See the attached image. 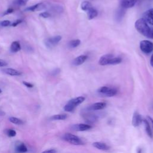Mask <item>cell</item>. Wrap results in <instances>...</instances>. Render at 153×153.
Wrapping results in <instances>:
<instances>
[{
    "mask_svg": "<svg viewBox=\"0 0 153 153\" xmlns=\"http://www.w3.org/2000/svg\"><path fill=\"white\" fill-rule=\"evenodd\" d=\"M62 39V36L60 35L54 36L53 37H51L48 38L45 41V44L48 48H51L55 45H56Z\"/></svg>",
    "mask_w": 153,
    "mask_h": 153,
    "instance_id": "7",
    "label": "cell"
},
{
    "mask_svg": "<svg viewBox=\"0 0 153 153\" xmlns=\"http://www.w3.org/2000/svg\"><path fill=\"white\" fill-rule=\"evenodd\" d=\"M84 118H85V121L88 123H94L97 120V117L96 115H94V114H85L84 115Z\"/></svg>",
    "mask_w": 153,
    "mask_h": 153,
    "instance_id": "20",
    "label": "cell"
},
{
    "mask_svg": "<svg viewBox=\"0 0 153 153\" xmlns=\"http://www.w3.org/2000/svg\"><path fill=\"white\" fill-rule=\"evenodd\" d=\"M143 123H144V126H145V131L147 133V134L151 137L152 138L153 137V134H152V132L151 128V126L149 125V123H148V121L146 120H143Z\"/></svg>",
    "mask_w": 153,
    "mask_h": 153,
    "instance_id": "21",
    "label": "cell"
},
{
    "mask_svg": "<svg viewBox=\"0 0 153 153\" xmlns=\"http://www.w3.org/2000/svg\"><path fill=\"white\" fill-rule=\"evenodd\" d=\"M117 90L116 88L109 87V86H103L100 87L97 90V93L105 97H112L117 94Z\"/></svg>",
    "mask_w": 153,
    "mask_h": 153,
    "instance_id": "4",
    "label": "cell"
},
{
    "mask_svg": "<svg viewBox=\"0 0 153 153\" xmlns=\"http://www.w3.org/2000/svg\"><path fill=\"white\" fill-rule=\"evenodd\" d=\"M57 151L54 149H48V150H45L43 152H42L41 153H56Z\"/></svg>",
    "mask_w": 153,
    "mask_h": 153,
    "instance_id": "33",
    "label": "cell"
},
{
    "mask_svg": "<svg viewBox=\"0 0 153 153\" xmlns=\"http://www.w3.org/2000/svg\"><path fill=\"white\" fill-rule=\"evenodd\" d=\"M23 84L27 88H32L33 87V85L32 83L27 81H23Z\"/></svg>",
    "mask_w": 153,
    "mask_h": 153,
    "instance_id": "32",
    "label": "cell"
},
{
    "mask_svg": "<svg viewBox=\"0 0 153 153\" xmlns=\"http://www.w3.org/2000/svg\"><path fill=\"white\" fill-rule=\"evenodd\" d=\"M46 7V5L43 3V2H39L38 4H36L30 6L29 7H27L25 9V11H39L41 10L42 9L45 8Z\"/></svg>",
    "mask_w": 153,
    "mask_h": 153,
    "instance_id": "9",
    "label": "cell"
},
{
    "mask_svg": "<svg viewBox=\"0 0 153 153\" xmlns=\"http://www.w3.org/2000/svg\"><path fill=\"white\" fill-rule=\"evenodd\" d=\"M2 93V90L0 88V93Z\"/></svg>",
    "mask_w": 153,
    "mask_h": 153,
    "instance_id": "39",
    "label": "cell"
},
{
    "mask_svg": "<svg viewBox=\"0 0 153 153\" xmlns=\"http://www.w3.org/2000/svg\"><path fill=\"white\" fill-rule=\"evenodd\" d=\"M39 17H42V18H45V19H47V18H48L50 17H51V14L50 12H48V11H44V12H42L41 13L39 14Z\"/></svg>",
    "mask_w": 153,
    "mask_h": 153,
    "instance_id": "29",
    "label": "cell"
},
{
    "mask_svg": "<svg viewBox=\"0 0 153 153\" xmlns=\"http://www.w3.org/2000/svg\"><path fill=\"white\" fill-rule=\"evenodd\" d=\"M142 118L140 115V114L137 112L135 111L133 115V117H132V121H131V123L132 125L136 127H138L139 126H140V124L142 123Z\"/></svg>",
    "mask_w": 153,
    "mask_h": 153,
    "instance_id": "10",
    "label": "cell"
},
{
    "mask_svg": "<svg viewBox=\"0 0 153 153\" xmlns=\"http://www.w3.org/2000/svg\"><path fill=\"white\" fill-rule=\"evenodd\" d=\"M8 65L7 62L4 60L0 59V67H4Z\"/></svg>",
    "mask_w": 153,
    "mask_h": 153,
    "instance_id": "34",
    "label": "cell"
},
{
    "mask_svg": "<svg viewBox=\"0 0 153 153\" xmlns=\"http://www.w3.org/2000/svg\"><path fill=\"white\" fill-rule=\"evenodd\" d=\"M14 151L16 153H25L27 152V148L24 143L18 141L15 144Z\"/></svg>",
    "mask_w": 153,
    "mask_h": 153,
    "instance_id": "11",
    "label": "cell"
},
{
    "mask_svg": "<svg viewBox=\"0 0 153 153\" xmlns=\"http://www.w3.org/2000/svg\"><path fill=\"white\" fill-rule=\"evenodd\" d=\"M143 17L142 18L144 19L148 24L153 26V8H151L145 11Z\"/></svg>",
    "mask_w": 153,
    "mask_h": 153,
    "instance_id": "12",
    "label": "cell"
},
{
    "mask_svg": "<svg viewBox=\"0 0 153 153\" xmlns=\"http://www.w3.org/2000/svg\"><path fill=\"white\" fill-rule=\"evenodd\" d=\"M9 120L11 123L13 124H16V125H22L24 123L23 121L20 118H18L17 117H11L9 118Z\"/></svg>",
    "mask_w": 153,
    "mask_h": 153,
    "instance_id": "23",
    "label": "cell"
},
{
    "mask_svg": "<svg viewBox=\"0 0 153 153\" xmlns=\"http://www.w3.org/2000/svg\"><path fill=\"white\" fill-rule=\"evenodd\" d=\"M106 106V103L103 102H96L91 105H90L87 109L88 111H97V110H101L104 109Z\"/></svg>",
    "mask_w": 153,
    "mask_h": 153,
    "instance_id": "13",
    "label": "cell"
},
{
    "mask_svg": "<svg viewBox=\"0 0 153 153\" xmlns=\"http://www.w3.org/2000/svg\"><path fill=\"white\" fill-rule=\"evenodd\" d=\"M92 128V126L89 124H83V123H79V124H73L71 126L72 130L76 131H84L88 130H90Z\"/></svg>",
    "mask_w": 153,
    "mask_h": 153,
    "instance_id": "8",
    "label": "cell"
},
{
    "mask_svg": "<svg viewBox=\"0 0 153 153\" xmlns=\"http://www.w3.org/2000/svg\"><path fill=\"white\" fill-rule=\"evenodd\" d=\"M92 145L96 149L102 150V151H107L110 148V147L108 145H106L105 143L101 142H93Z\"/></svg>",
    "mask_w": 153,
    "mask_h": 153,
    "instance_id": "16",
    "label": "cell"
},
{
    "mask_svg": "<svg viewBox=\"0 0 153 153\" xmlns=\"http://www.w3.org/2000/svg\"><path fill=\"white\" fill-rule=\"evenodd\" d=\"M21 49V45L19 41H14L11 43L10 46V51L11 53H17Z\"/></svg>",
    "mask_w": 153,
    "mask_h": 153,
    "instance_id": "19",
    "label": "cell"
},
{
    "mask_svg": "<svg viewBox=\"0 0 153 153\" xmlns=\"http://www.w3.org/2000/svg\"><path fill=\"white\" fill-rule=\"evenodd\" d=\"M88 57L86 55H81L76 58H75L73 60V65L75 66H79L82 65L83 63L85 62V60L87 59Z\"/></svg>",
    "mask_w": 153,
    "mask_h": 153,
    "instance_id": "17",
    "label": "cell"
},
{
    "mask_svg": "<svg viewBox=\"0 0 153 153\" xmlns=\"http://www.w3.org/2000/svg\"><path fill=\"white\" fill-rule=\"evenodd\" d=\"M140 49L145 54H149L153 51V42L148 40H143L140 42Z\"/></svg>",
    "mask_w": 153,
    "mask_h": 153,
    "instance_id": "6",
    "label": "cell"
},
{
    "mask_svg": "<svg viewBox=\"0 0 153 153\" xmlns=\"http://www.w3.org/2000/svg\"><path fill=\"white\" fill-rule=\"evenodd\" d=\"M86 13H87V14L88 19L89 20H91L95 18L98 14L97 11L93 7H91L90 8H88L86 11Z\"/></svg>",
    "mask_w": 153,
    "mask_h": 153,
    "instance_id": "18",
    "label": "cell"
},
{
    "mask_svg": "<svg viewBox=\"0 0 153 153\" xmlns=\"http://www.w3.org/2000/svg\"><path fill=\"white\" fill-rule=\"evenodd\" d=\"M136 30L143 36L153 39V27H150L143 18L137 19L134 23Z\"/></svg>",
    "mask_w": 153,
    "mask_h": 153,
    "instance_id": "1",
    "label": "cell"
},
{
    "mask_svg": "<svg viewBox=\"0 0 153 153\" xmlns=\"http://www.w3.org/2000/svg\"><path fill=\"white\" fill-rule=\"evenodd\" d=\"M121 61V58L115 57L111 54H107L100 57L99 60V63L103 66L108 65H117L120 63Z\"/></svg>",
    "mask_w": 153,
    "mask_h": 153,
    "instance_id": "2",
    "label": "cell"
},
{
    "mask_svg": "<svg viewBox=\"0 0 153 153\" xmlns=\"http://www.w3.org/2000/svg\"><path fill=\"white\" fill-rule=\"evenodd\" d=\"M85 100V97L83 96H78L69 100L64 106V110L66 112L73 111L76 106L82 103Z\"/></svg>",
    "mask_w": 153,
    "mask_h": 153,
    "instance_id": "3",
    "label": "cell"
},
{
    "mask_svg": "<svg viewBox=\"0 0 153 153\" xmlns=\"http://www.w3.org/2000/svg\"><path fill=\"white\" fill-rule=\"evenodd\" d=\"M1 71L5 74L11 75V76H19L22 74L21 72L11 68L2 69H1Z\"/></svg>",
    "mask_w": 153,
    "mask_h": 153,
    "instance_id": "14",
    "label": "cell"
},
{
    "mask_svg": "<svg viewBox=\"0 0 153 153\" xmlns=\"http://www.w3.org/2000/svg\"><path fill=\"white\" fill-rule=\"evenodd\" d=\"M5 133L9 137H14L16 135V131L13 129H7L6 130Z\"/></svg>",
    "mask_w": 153,
    "mask_h": 153,
    "instance_id": "27",
    "label": "cell"
},
{
    "mask_svg": "<svg viewBox=\"0 0 153 153\" xmlns=\"http://www.w3.org/2000/svg\"><path fill=\"white\" fill-rule=\"evenodd\" d=\"M13 12H14V8H9L3 13L2 16H6V15L10 14H11Z\"/></svg>",
    "mask_w": 153,
    "mask_h": 153,
    "instance_id": "30",
    "label": "cell"
},
{
    "mask_svg": "<svg viewBox=\"0 0 153 153\" xmlns=\"http://www.w3.org/2000/svg\"><path fill=\"white\" fill-rule=\"evenodd\" d=\"M81 44V41L79 39H73L69 41L68 45L70 48H75L79 45Z\"/></svg>",
    "mask_w": 153,
    "mask_h": 153,
    "instance_id": "25",
    "label": "cell"
},
{
    "mask_svg": "<svg viewBox=\"0 0 153 153\" xmlns=\"http://www.w3.org/2000/svg\"><path fill=\"white\" fill-rule=\"evenodd\" d=\"M150 64L153 67V54L151 56V57L150 59Z\"/></svg>",
    "mask_w": 153,
    "mask_h": 153,
    "instance_id": "36",
    "label": "cell"
},
{
    "mask_svg": "<svg viewBox=\"0 0 153 153\" xmlns=\"http://www.w3.org/2000/svg\"><path fill=\"white\" fill-rule=\"evenodd\" d=\"M22 22V20H21V19H17V20H15L13 23H11V26H13V27H16V26H17L18 25L20 24Z\"/></svg>",
    "mask_w": 153,
    "mask_h": 153,
    "instance_id": "31",
    "label": "cell"
},
{
    "mask_svg": "<svg viewBox=\"0 0 153 153\" xmlns=\"http://www.w3.org/2000/svg\"><path fill=\"white\" fill-rule=\"evenodd\" d=\"M148 118H149V120L151 121V123H152V126H153V119L151 118V117H148Z\"/></svg>",
    "mask_w": 153,
    "mask_h": 153,
    "instance_id": "37",
    "label": "cell"
},
{
    "mask_svg": "<svg viewBox=\"0 0 153 153\" xmlns=\"http://www.w3.org/2000/svg\"><path fill=\"white\" fill-rule=\"evenodd\" d=\"M29 0H14L13 2V5H16V6H18V7H20V6H24L26 4L27 2Z\"/></svg>",
    "mask_w": 153,
    "mask_h": 153,
    "instance_id": "26",
    "label": "cell"
},
{
    "mask_svg": "<svg viewBox=\"0 0 153 153\" xmlns=\"http://www.w3.org/2000/svg\"><path fill=\"white\" fill-rule=\"evenodd\" d=\"M91 7H93L91 4L90 2L87 1H83L81 4V10H83V11H86L88 8H90Z\"/></svg>",
    "mask_w": 153,
    "mask_h": 153,
    "instance_id": "24",
    "label": "cell"
},
{
    "mask_svg": "<svg viewBox=\"0 0 153 153\" xmlns=\"http://www.w3.org/2000/svg\"><path fill=\"white\" fill-rule=\"evenodd\" d=\"M63 139L65 141H66L67 142L72 145H84L83 141L78 136L71 133H65L63 136Z\"/></svg>",
    "mask_w": 153,
    "mask_h": 153,
    "instance_id": "5",
    "label": "cell"
},
{
    "mask_svg": "<svg viewBox=\"0 0 153 153\" xmlns=\"http://www.w3.org/2000/svg\"><path fill=\"white\" fill-rule=\"evenodd\" d=\"M11 25V22L10 20H5L0 22V27H7Z\"/></svg>",
    "mask_w": 153,
    "mask_h": 153,
    "instance_id": "28",
    "label": "cell"
},
{
    "mask_svg": "<svg viewBox=\"0 0 153 153\" xmlns=\"http://www.w3.org/2000/svg\"><path fill=\"white\" fill-rule=\"evenodd\" d=\"M5 114V113L2 111H1V109H0V115H4Z\"/></svg>",
    "mask_w": 153,
    "mask_h": 153,
    "instance_id": "38",
    "label": "cell"
},
{
    "mask_svg": "<svg viewBox=\"0 0 153 153\" xmlns=\"http://www.w3.org/2000/svg\"><path fill=\"white\" fill-rule=\"evenodd\" d=\"M59 72H60V69H54L52 71L51 74H52L53 75H56L58 74Z\"/></svg>",
    "mask_w": 153,
    "mask_h": 153,
    "instance_id": "35",
    "label": "cell"
},
{
    "mask_svg": "<svg viewBox=\"0 0 153 153\" xmlns=\"http://www.w3.org/2000/svg\"><path fill=\"white\" fill-rule=\"evenodd\" d=\"M66 114H56L50 117L51 120H65L67 118Z\"/></svg>",
    "mask_w": 153,
    "mask_h": 153,
    "instance_id": "22",
    "label": "cell"
},
{
    "mask_svg": "<svg viewBox=\"0 0 153 153\" xmlns=\"http://www.w3.org/2000/svg\"><path fill=\"white\" fill-rule=\"evenodd\" d=\"M138 0H121V6L124 8H130L133 7Z\"/></svg>",
    "mask_w": 153,
    "mask_h": 153,
    "instance_id": "15",
    "label": "cell"
}]
</instances>
